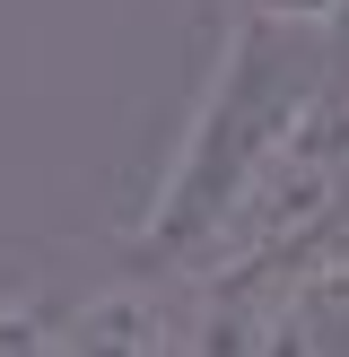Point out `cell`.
I'll return each instance as SVG.
<instances>
[{"mask_svg":"<svg viewBox=\"0 0 349 357\" xmlns=\"http://www.w3.org/2000/svg\"><path fill=\"white\" fill-rule=\"evenodd\" d=\"M52 357H192V288L184 279H114L52 314Z\"/></svg>","mask_w":349,"mask_h":357,"instance_id":"4","label":"cell"},{"mask_svg":"<svg viewBox=\"0 0 349 357\" xmlns=\"http://www.w3.org/2000/svg\"><path fill=\"white\" fill-rule=\"evenodd\" d=\"M227 17H262V26H297V35H332L349 17V0H227Z\"/></svg>","mask_w":349,"mask_h":357,"instance_id":"6","label":"cell"},{"mask_svg":"<svg viewBox=\"0 0 349 357\" xmlns=\"http://www.w3.org/2000/svg\"><path fill=\"white\" fill-rule=\"evenodd\" d=\"M332 35L262 26V17H227L209 79L192 96L184 131H174L166 166H157L149 201L131 218V253L157 279H192L201 253L218 244V227L236 218V201L253 192V174L271 166V149L297 131V114L314 105V87L332 79Z\"/></svg>","mask_w":349,"mask_h":357,"instance_id":"1","label":"cell"},{"mask_svg":"<svg viewBox=\"0 0 349 357\" xmlns=\"http://www.w3.org/2000/svg\"><path fill=\"white\" fill-rule=\"evenodd\" d=\"M192 357H349V244L192 288Z\"/></svg>","mask_w":349,"mask_h":357,"instance_id":"3","label":"cell"},{"mask_svg":"<svg viewBox=\"0 0 349 357\" xmlns=\"http://www.w3.org/2000/svg\"><path fill=\"white\" fill-rule=\"evenodd\" d=\"M349 244V79L332 70L314 87V105L297 114V131L271 149V166L253 174V192L236 201V218L218 227V244L201 253V279H253V271H288V261Z\"/></svg>","mask_w":349,"mask_h":357,"instance_id":"2","label":"cell"},{"mask_svg":"<svg viewBox=\"0 0 349 357\" xmlns=\"http://www.w3.org/2000/svg\"><path fill=\"white\" fill-rule=\"evenodd\" d=\"M52 296H0V357H52Z\"/></svg>","mask_w":349,"mask_h":357,"instance_id":"5","label":"cell"}]
</instances>
